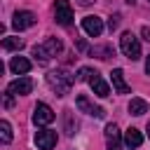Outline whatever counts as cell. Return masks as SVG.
Returning <instances> with one entry per match:
<instances>
[{"label":"cell","instance_id":"6da1fadb","mask_svg":"<svg viewBox=\"0 0 150 150\" xmlns=\"http://www.w3.org/2000/svg\"><path fill=\"white\" fill-rule=\"evenodd\" d=\"M47 84L56 91V96H66L73 87V75H68L66 70H52L47 73Z\"/></svg>","mask_w":150,"mask_h":150},{"label":"cell","instance_id":"7a4b0ae2","mask_svg":"<svg viewBox=\"0 0 150 150\" xmlns=\"http://www.w3.org/2000/svg\"><path fill=\"white\" fill-rule=\"evenodd\" d=\"M120 49H122V54H124L127 59H131V61L141 59V42H138V38H136L131 30L122 33V38H120Z\"/></svg>","mask_w":150,"mask_h":150},{"label":"cell","instance_id":"3957f363","mask_svg":"<svg viewBox=\"0 0 150 150\" xmlns=\"http://www.w3.org/2000/svg\"><path fill=\"white\" fill-rule=\"evenodd\" d=\"M54 19L61 26H70L73 23V7H70L68 0H56L54 2Z\"/></svg>","mask_w":150,"mask_h":150},{"label":"cell","instance_id":"277c9868","mask_svg":"<svg viewBox=\"0 0 150 150\" xmlns=\"http://www.w3.org/2000/svg\"><path fill=\"white\" fill-rule=\"evenodd\" d=\"M30 91H33V80L26 75H21L19 80H12L7 84V94H12V96H26Z\"/></svg>","mask_w":150,"mask_h":150},{"label":"cell","instance_id":"5b68a950","mask_svg":"<svg viewBox=\"0 0 150 150\" xmlns=\"http://www.w3.org/2000/svg\"><path fill=\"white\" fill-rule=\"evenodd\" d=\"M33 122H35V127H47V124H52V122H54V110H52L47 103H38V105L33 108Z\"/></svg>","mask_w":150,"mask_h":150},{"label":"cell","instance_id":"8992f818","mask_svg":"<svg viewBox=\"0 0 150 150\" xmlns=\"http://www.w3.org/2000/svg\"><path fill=\"white\" fill-rule=\"evenodd\" d=\"M35 145H38L40 150H52V148L56 145V131H52V129H40V131H35Z\"/></svg>","mask_w":150,"mask_h":150},{"label":"cell","instance_id":"52a82bcc","mask_svg":"<svg viewBox=\"0 0 150 150\" xmlns=\"http://www.w3.org/2000/svg\"><path fill=\"white\" fill-rule=\"evenodd\" d=\"M87 82H89V87L94 89V94H96V96L105 98V96L110 94V87H108V82H105V80H103V77H101L96 70H91V75H89V80H87Z\"/></svg>","mask_w":150,"mask_h":150},{"label":"cell","instance_id":"ba28073f","mask_svg":"<svg viewBox=\"0 0 150 150\" xmlns=\"http://www.w3.org/2000/svg\"><path fill=\"white\" fill-rule=\"evenodd\" d=\"M75 105L82 110V112H87V115H94V117H103L105 115V110L103 108H98V105H94L84 94H77V98H75Z\"/></svg>","mask_w":150,"mask_h":150},{"label":"cell","instance_id":"9c48e42d","mask_svg":"<svg viewBox=\"0 0 150 150\" xmlns=\"http://www.w3.org/2000/svg\"><path fill=\"white\" fill-rule=\"evenodd\" d=\"M82 28H84L87 35L98 38V35L103 33V19H101V16H84V19H82Z\"/></svg>","mask_w":150,"mask_h":150},{"label":"cell","instance_id":"30bf717a","mask_svg":"<svg viewBox=\"0 0 150 150\" xmlns=\"http://www.w3.org/2000/svg\"><path fill=\"white\" fill-rule=\"evenodd\" d=\"M35 21H38V19H35L33 12H16L14 19H12V26H14L16 30H26V28H30Z\"/></svg>","mask_w":150,"mask_h":150},{"label":"cell","instance_id":"8fae6325","mask_svg":"<svg viewBox=\"0 0 150 150\" xmlns=\"http://www.w3.org/2000/svg\"><path fill=\"white\" fill-rule=\"evenodd\" d=\"M105 141H108V150H122V136L115 124L105 127Z\"/></svg>","mask_w":150,"mask_h":150},{"label":"cell","instance_id":"7c38bea8","mask_svg":"<svg viewBox=\"0 0 150 150\" xmlns=\"http://www.w3.org/2000/svg\"><path fill=\"white\" fill-rule=\"evenodd\" d=\"M110 80H112V89H115L117 94H129V84L124 82V73H122V68H115V70L110 73Z\"/></svg>","mask_w":150,"mask_h":150},{"label":"cell","instance_id":"4fadbf2b","mask_svg":"<svg viewBox=\"0 0 150 150\" xmlns=\"http://www.w3.org/2000/svg\"><path fill=\"white\" fill-rule=\"evenodd\" d=\"M141 143H143V134L136 127H129L124 131V145L127 148H141Z\"/></svg>","mask_w":150,"mask_h":150},{"label":"cell","instance_id":"5bb4252c","mask_svg":"<svg viewBox=\"0 0 150 150\" xmlns=\"http://www.w3.org/2000/svg\"><path fill=\"white\" fill-rule=\"evenodd\" d=\"M9 68H12V73H16V75H26V73L30 70V61H28L26 56H14V59L9 61Z\"/></svg>","mask_w":150,"mask_h":150},{"label":"cell","instance_id":"9a60e30c","mask_svg":"<svg viewBox=\"0 0 150 150\" xmlns=\"http://www.w3.org/2000/svg\"><path fill=\"white\" fill-rule=\"evenodd\" d=\"M42 47L47 49V54H49V56H56V54L63 49V42H61L59 38H47V40L42 42Z\"/></svg>","mask_w":150,"mask_h":150},{"label":"cell","instance_id":"2e32d148","mask_svg":"<svg viewBox=\"0 0 150 150\" xmlns=\"http://www.w3.org/2000/svg\"><path fill=\"white\" fill-rule=\"evenodd\" d=\"M129 112H131V115H145V112H148V101H143V98H131V101H129Z\"/></svg>","mask_w":150,"mask_h":150},{"label":"cell","instance_id":"e0dca14e","mask_svg":"<svg viewBox=\"0 0 150 150\" xmlns=\"http://www.w3.org/2000/svg\"><path fill=\"white\" fill-rule=\"evenodd\" d=\"M0 141H2L5 145L12 141V124H9L7 120H2V122H0Z\"/></svg>","mask_w":150,"mask_h":150},{"label":"cell","instance_id":"ac0fdd59","mask_svg":"<svg viewBox=\"0 0 150 150\" xmlns=\"http://www.w3.org/2000/svg\"><path fill=\"white\" fill-rule=\"evenodd\" d=\"M2 47L19 52V49H23V40H21V38H5V40H2Z\"/></svg>","mask_w":150,"mask_h":150},{"label":"cell","instance_id":"d6986e66","mask_svg":"<svg viewBox=\"0 0 150 150\" xmlns=\"http://www.w3.org/2000/svg\"><path fill=\"white\" fill-rule=\"evenodd\" d=\"M33 56H35V59H40L42 63H47V61L52 59V56L47 54V49H45L42 45H35V47H33Z\"/></svg>","mask_w":150,"mask_h":150},{"label":"cell","instance_id":"ffe728a7","mask_svg":"<svg viewBox=\"0 0 150 150\" xmlns=\"http://www.w3.org/2000/svg\"><path fill=\"white\" fill-rule=\"evenodd\" d=\"M91 54H98V59H110L112 56V49L110 47H94Z\"/></svg>","mask_w":150,"mask_h":150},{"label":"cell","instance_id":"44dd1931","mask_svg":"<svg viewBox=\"0 0 150 150\" xmlns=\"http://www.w3.org/2000/svg\"><path fill=\"white\" fill-rule=\"evenodd\" d=\"M75 129H77V122L73 124V117H70V112H66V134H68V136H73V134H75Z\"/></svg>","mask_w":150,"mask_h":150},{"label":"cell","instance_id":"7402d4cb","mask_svg":"<svg viewBox=\"0 0 150 150\" xmlns=\"http://www.w3.org/2000/svg\"><path fill=\"white\" fill-rule=\"evenodd\" d=\"M117 26H120V16L115 14V16H110V21H108V28H110V30H115Z\"/></svg>","mask_w":150,"mask_h":150},{"label":"cell","instance_id":"603a6c76","mask_svg":"<svg viewBox=\"0 0 150 150\" xmlns=\"http://www.w3.org/2000/svg\"><path fill=\"white\" fill-rule=\"evenodd\" d=\"M89 75H91L89 68H80V75H77V77H80V80H89Z\"/></svg>","mask_w":150,"mask_h":150},{"label":"cell","instance_id":"cb8c5ba5","mask_svg":"<svg viewBox=\"0 0 150 150\" xmlns=\"http://www.w3.org/2000/svg\"><path fill=\"white\" fill-rule=\"evenodd\" d=\"M143 38H145V40L150 42V28H143Z\"/></svg>","mask_w":150,"mask_h":150},{"label":"cell","instance_id":"d4e9b609","mask_svg":"<svg viewBox=\"0 0 150 150\" xmlns=\"http://www.w3.org/2000/svg\"><path fill=\"white\" fill-rule=\"evenodd\" d=\"M145 73L150 75V54H148V59H145Z\"/></svg>","mask_w":150,"mask_h":150},{"label":"cell","instance_id":"484cf974","mask_svg":"<svg viewBox=\"0 0 150 150\" xmlns=\"http://www.w3.org/2000/svg\"><path fill=\"white\" fill-rule=\"evenodd\" d=\"M77 2H80V5H91L94 0H77Z\"/></svg>","mask_w":150,"mask_h":150},{"label":"cell","instance_id":"4316f807","mask_svg":"<svg viewBox=\"0 0 150 150\" xmlns=\"http://www.w3.org/2000/svg\"><path fill=\"white\" fill-rule=\"evenodd\" d=\"M148 136H150V122H148Z\"/></svg>","mask_w":150,"mask_h":150},{"label":"cell","instance_id":"83f0119b","mask_svg":"<svg viewBox=\"0 0 150 150\" xmlns=\"http://www.w3.org/2000/svg\"><path fill=\"white\" fill-rule=\"evenodd\" d=\"M127 2H129V5H134V0H127Z\"/></svg>","mask_w":150,"mask_h":150},{"label":"cell","instance_id":"f1b7e54d","mask_svg":"<svg viewBox=\"0 0 150 150\" xmlns=\"http://www.w3.org/2000/svg\"><path fill=\"white\" fill-rule=\"evenodd\" d=\"M148 2H150V0H148Z\"/></svg>","mask_w":150,"mask_h":150}]
</instances>
